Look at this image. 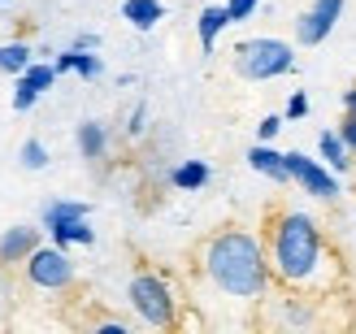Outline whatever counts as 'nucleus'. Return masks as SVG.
I'll return each mask as SVG.
<instances>
[{"mask_svg": "<svg viewBox=\"0 0 356 334\" xmlns=\"http://www.w3.org/2000/svg\"><path fill=\"white\" fill-rule=\"evenodd\" d=\"M26 65H31V44H22V40L0 44V69H5V74H22Z\"/></svg>", "mask_w": 356, "mask_h": 334, "instance_id": "obj_16", "label": "nucleus"}, {"mask_svg": "<svg viewBox=\"0 0 356 334\" xmlns=\"http://www.w3.org/2000/svg\"><path fill=\"white\" fill-rule=\"evenodd\" d=\"M339 135H343V144H348V148H352V156H356V113H343Z\"/></svg>", "mask_w": 356, "mask_h": 334, "instance_id": "obj_23", "label": "nucleus"}, {"mask_svg": "<svg viewBox=\"0 0 356 334\" xmlns=\"http://www.w3.org/2000/svg\"><path fill=\"white\" fill-rule=\"evenodd\" d=\"M65 69H74V48H70V52H61V57H57V74H65Z\"/></svg>", "mask_w": 356, "mask_h": 334, "instance_id": "obj_26", "label": "nucleus"}, {"mask_svg": "<svg viewBox=\"0 0 356 334\" xmlns=\"http://www.w3.org/2000/svg\"><path fill=\"white\" fill-rule=\"evenodd\" d=\"M74 48H100V40H96V35H79Z\"/></svg>", "mask_w": 356, "mask_h": 334, "instance_id": "obj_29", "label": "nucleus"}, {"mask_svg": "<svg viewBox=\"0 0 356 334\" xmlns=\"http://www.w3.org/2000/svg\"><path fill=\"white\" fill-rule=\"evenodd\" d=\"M74 74L79 78H100L104 74V61L96 57V48H74Z\"/></svg>", "mask_w": 356, "mask_h": 334, "instance_id": "obj_18", "label": "nucleus"}, {"mask_svg": "<svg viewBox=\"0 0 356 334\" xmlns=\"http://www.w3.org/2000/svg\"><path fill=\"white\" fill-rule=\"evenodd\" d=\"M92 213V204H79V200H52V204H44V226H52V222H70V217H87Z\"/></svg>", "mask_w": 356, "mask_h": 334, "instance_id": "obj_17", "label": "nucleus"}, {"mask_svg": "<svg viewBox=\"0 0 356 334\" xmlns=\"http://www.w3.org/2000/svg\"><path fill=\"white\" fill-rule=\"evenodd\" d=\"M282 156H287L291 183H300L305 196H313V200H334L339 196V183H334V174L322 161H313V156H305V152H282Z\"/></svg>", "mask_w": 356, "mask_h": 334, "instance_id": "obj_6", "label": "nucleus"}, {"mask_svg": "<svg viewBox=\"0 0 356 334\" xmlns=\"http://www.w3.org/2000/svg\"><path fill=\"white\" fill-rule=\"evenodd\" d=\"M170 183L183 187V191H200V187L209 183V165H204V161H183V165L170 174Z\"/></svg>", "mask_w": 356, "mask_h": 334, "instance_id": "obj_15", "label": "nucleus"}, {"mask_svg": "<svg viewBox=\"0 0 356 334\" xmlns=\"http://www.w3.org/2000/svg\"><path fill=\"white\" fill-rule=\"evenodd\" d=\"M265 256H270L274 283L291 295H305V300L330 295L343 274L326 235L300 208H274L265 217Z\"/></svg>", "mask_w": 356, "mask_h": 334, "instance_id": "obj_1", "label": "nucleus"}, {"mask_svg": "<svg viewBox=\"0 0 356 334\" xmlns=\"http://www.w3.org/2000/svg\"><path fill=\"white\" fill-rule=\"evenodd\" d=\"M17 156H22V165H26V169H44V165H48V148L40 144V139H26Z\"/></svg>", "mask_w": 356, "mask_h": 334, "instance_id": "obj_20", "label": "nucleus"}, {"mask_svg": "<svg viewBox=\"0 0 356 334\" xmlns=\"http://www.w3.org/2000/svg\"><path fill=\"white\" fill-rule=\"evenodd\" d=\"M195 269L204 274V283L213 291L230 295V300H261L274 283L265 243L252 231H243V226L213 231L200 248H195Z\"/></svg>", "mask_w": 356, "mask_h": 334, "instance_id": "obj_2", "label": "nucleus"}, {"mask_svg": "<svg viewBox=\"0 0 356 334\" xmlns=\"http://www.w3.org/2000/svg\"><path fill=\"white\" fill-rule=\"evenodd\" d=\"M235 69L248 83H265V78L291 74V69H296V52H291V44L270 40V35H261V40H243L235 48Z\"/></svg>", "mask_w": 356, "mask_h": 334, "instance_id": "obj_4", "label": "nucleus"}, {"mask_svg": "<svg viewBox=\"0 0 356 334\" xmlns=\"http://www.w3.org/2000/svg\"><path fill=\"white\" fill-rule=\"evenodd\" d=\"M317 148H322V161H326L330 169H348V165H352V148L343 144V135L322 131V139H317Z\"/></svg>", "mask_w": 356, "mask_h": 334, "instance_id": "obj_14", "label": "nucleus"}, {"mask_svg": "<svg viewBox=\"0 0 356 334\" xmlns=\"http://www.w3.org/2000/svg\"><path fill=\"white\" fill-rule=\"evenodd\" d=\"M40 248V231L35 226H9L0 235V269H13V265H26V256Z\"/></svg>", "mask_w": 356, "mask_h": 334, "instance_id": "obj_8", "label": "nucleus"}, {"mask_svg": "<svg viewBox=\"0 0 356 334\" xmlns=\"http://www.w3.org/2000/svg\"><path fill=\"white\" fill-rule=\"evenodd\" d=\"M74 144H79V152L87 156V161H100L104 148H109V131H104L100 122H83L79 135H74Z\"/></svg>", "mask_w": 356, "mask_h": 334, "instance_id": "obj_13", "label": "nucleus"}, {"mask_svg": "<svg viewBox=\"0 0 356 334\" xmlns=\"http://www.w3.org/2000/svg\"><path fill=\"white\" fill-rule=\"evenodd\" d=\"M127 295H131V308L139 312V322H148L156 330H170L178 322V300L156 269H135Z\"/></svg>", "mask_w": 356, "mask_h": 334, "instance_id": "obj_3", "label": "nucleus"}, {"mask_svg": "<svg viewBox=\"0 0 356 334\" xmlns=\"http://www.w3.org/2000/svg\"><path fill=\"white\" fill-rule=\"evenodd\" d=\"M278 131H282V117H265L261 126H257V135H261V144H270V139H274Z\"/></svg>", "mask_w": 356, "mask_h": 334, "instance_id": "obj_24", "label": "nucleus"}, {"mask_svg": "<svg viewBox=\"0 0 356 334\" xmlns=\"http://www.w3.org/2000/svg\"><path fill=\"white\" fill-rule=\"evenodd\" d=\"M339 13H343V0H313V9H305L300 22H296L300 48H317V44H322L326 35L334 31V22H339Z\"/></svg>", "mask_w": 356, "mask_h": 334, "instance_id": "obj_7", "label": "nucleus"}, {"mask_svg": "<svg viewBox=\"0 0 356 334\" xmlns=\"http://www.w3.org/2000/svg\"><path fill=\"white\" fill-rule=\"evenodd\" d=\"M230 26V13H226V5H209V9H200V17H195V35H200V52L209 57L213 52V44H218V35Z\"/></svg>", "mask_w": 356, "mask_h": 334, "instance_id": "obj_9", "label": "nucleus"}, {"mask_svg": "<svg viewBox=\"0 0 356 334\" xmlns=\"http://www.w3.org/2000/svg\"><path fill=\"white\" fill-rule=\"evenodd\" d=\"M17 78H26V83L35 87V92H48V87L57 83V65H26Z\"/></svg>", "mask_w": 356, "mask_h": 334, "instance_id": "obj_19", "label": "nucleus"}, {"mask_svg": "<svg viewBox=\"0 0 356 334\" xmlns=\"http://www.w3.org/2000/svg\"><path fill=\"white\" fill-rule=\"evenodd\" d=\"M343 113H356V83L343 92Z\"/></svg>", "mask_w": 356, "mask_h": 334, "instance_id": "obj_27", "label": "nucleus"}, {"mask_svg": "<svg viewBox=\"0 0 356 334\" xmlns=\"http://www.w3.org/2000/svg\"><path fill=\"white\" fill-rule=\"evenodd\" d=\"M139 131H144V104H139V109L131 113V135H139Z\"/></svg>", "mask_w": 356, "mask_h": 334, "instance_id": "obj_28", "label": "nucleus"}, {"mask_svg": "<svg viewBox=\"0 0 356 334\" xmlns=\"http://www.w3.org/2000/svg\"><path fill=\"white\" fill-rule=\"evenodd\" d=\"M48 239H52V243H61V248H70V243H83V248H92V243H96V235H92V226H87V217L52 222V226H48Z\"/></svg>", "mask_w": 356, "mask_h": 334, "instance_id": "obj_11", "label": "nucleus"}, {"mask_svg": "<svg viewBox=\"0 0 356 334\" xmlns=\"http://www.w3.org/2000/svg\"><path fill=\"white\" fill-rule=\"evenodd\" d=\"M35 100H40V92H35L26 78H17V87H13V113H26Z\"/></svg>", "mask_w": 356, "mask_h": 334, "instance_id": "obj_21", "label": "nucleus"}, {"mask_svg": "<svg viewBox=\"0 0 356 334\" xmlns=\"http://www.w3.org/2000/svg\"><path fill=\"white\" fill-rule=\"evenodd\" d=\"M248 165H252L257 174H265V178H274V183H291V174H287V156L274 152L270 144H257L252 152H248Z\"/></svg>", "mask_w": 356, "mask_h": 334, "instance_id": "obj_10", "label": "nucleus"}, {"mask_svg": "<svg viewBox=\"0 0 356 334\" xmlns=\"http://www.w3.org/2000/svg\"><path fill=\"white\" fill-rule=\"evenodd\" d=\"M305 113H309V96L296 92V96L287 100V117H305Z\"/></svg>", "mask_w": 356, "mask_h": 334, "instance_id": "obj_25", "label": "nucleus"}, {"mask_svg": "<svg viewBox=\"0 0 356 334\" xmlns=\"http://www.w3.org/2000/svg\"><path fill=\"white\" fill-rule=\"evenodd\" d=\"M261 0H226V13H230V22H243L248 13H257Z\"/></svg>", "mask_w": 356, "mask_h": 334, "instance_id": "obj_22", "label": "nucleus"}, {"mask_svg": "<svg viewBox=\"0 0 356 334\" xmlns=\"http://www.w3.org/2000/svg\"><path fill=\"white\" fill-rule=\"evenodd\" d=\"M26 283L31 287H40V291H65V287H74V260L65 256L61 243H40L31 256H26Z\"/></svg>", "mask_w": 356, "mask_h": 334, "instance_id": "obj_5", "label": "nucleus"}, {"mask_svg": "<svg viewBox=\"0 0 356 334\" xmlns=\"http://www.w3.org/2000/svg\"><path fill=\"white\" fill-rule=\"evenodd\" d=\"M122 17H127L135 31H152L165 17V5L161 0H127V5H122Z\"/></svg>", "mask_w": 356, "mask_h": 334, "instance_id": "obj_12", "label": "nucleus"}]
</instances>
